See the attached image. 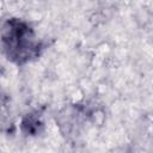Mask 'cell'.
Segmentation results:
<instances>
[{"instance_id":"7a4b0ae2","label":"cell","mask_w":153,"mask_h":153,"mask_svg":"<svg viewBox=\"0 0 153 153\" xmlns=\"http://www.w3.org/2000/svg\"><path fill=\"white\" fill-rule=\"evenodd\" d=\"M20 128H22V131L25 135L32 136V135L39 134L42 128H43V121L41 118V115L38 112H36V111L26 114L22 118Z\"/></svg>"},{"instance_id":"6da1fadb","label":"cell","mask_w":153,"mask_h":153,"mask_svg":"<svg viewBox=\"0 0 153 153\" xmlns=\"http://www.w3.org/2000/svg\"><path fill=\"white\" fill-rule=\"evenodd\" d=\"M0 44L8 61L24 66L38 59L43 43L31 24L22 18H8L0 30Z\"/></svg>"}]
</instances>
